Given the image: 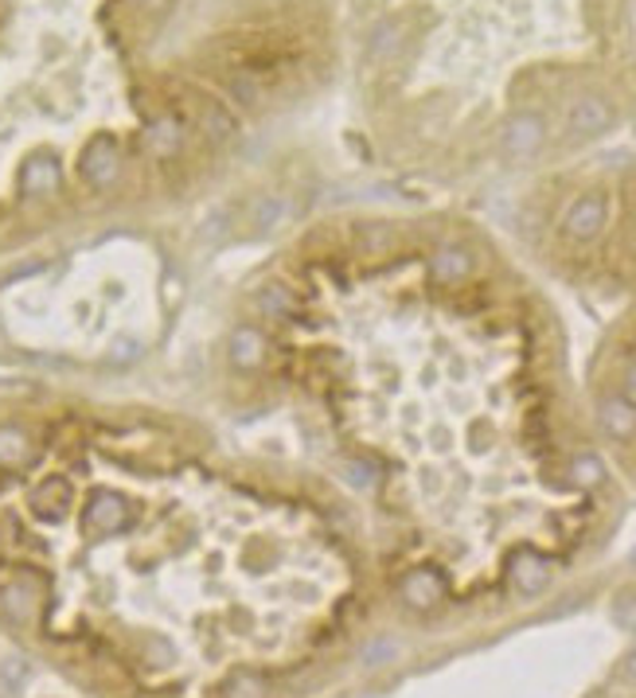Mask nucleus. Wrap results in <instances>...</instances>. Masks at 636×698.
Here are the masks:
<instances>
[{"mask_svg": "<svg viewBox=\"0 0 636 698\" xmlns=\"http://www.w3.org/2000/svg\"><path fill=\"white\" fill-rule=\"evenodd\" d=\"M254 364L371 500L414 609L535 593L617 473L535 273L457 211H344L250 293Z\"/></svg>", "mask_w": 636, "mask_h": 698, "instance_id": "obj_1", "label": "nucleus"}, {"mask_svg": "<svg viewBox=\"0 0 636 698\" xmlns=\"http://www.w3.org/2000/svg\"><path fill=\"white\" fill-rule=\"evenodd\" d=\"M344 75V0H0V246L231 184Z\"/></svg>", "mask_w": 636, "mask_h": 698, "instance_id": "obj_2", "label": "nucleus"}, {"mask_svg": "<svg viewBox=\"0 0 636 698\" xmlns=\"http://www.w3.org/2000/svg\"><path fill=\"white\" fill-rule=\"evenodd\" d=\"M344 78L394 176H547L636 122V0H344Z\"/></svg>", "mask_w": 636, "mask_h": 698, "instance_id": "obj_3", "label": "nucleus"}, {"mask_svg": "<svg viewBox=\"0 0 636 698\" xmlns=\"http://www.w3.org/2000/svg\"><path fill=\"white\" fill-rule=\"evenodd\" d=\"M519 238L547 278L601 313L582 399L613 473L636 485V157L539 176Z\"/></svg>", "mask_w": 636, "mask_h": 698, "instance_id": "obj_4", "label": "nucleus"}]
</instances>
